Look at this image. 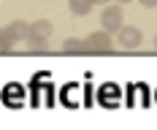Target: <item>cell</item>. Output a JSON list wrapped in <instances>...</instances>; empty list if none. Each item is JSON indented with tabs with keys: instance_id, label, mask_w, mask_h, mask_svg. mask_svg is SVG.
I'll return each instance as SVG.
<instances>
[{
	"instance_id": "cell-11",
	"label": "cell",
	"mask_w": 157,
	"mask_h": 130,
	"mask_svg": "<svg viewBox=\"0 0 157 130\" xmlns=\"http://www.w3.org/2000/svg\"><path fill=\"white\" fill-rule=\"evenodd\" d=\"M117 3H119V6H122V3H130V0H117Z\"/></svg>"
},
{
	"instance_id": "cell-5",
	"label": "cell",
	"mask_w": 157,
	"mask_h": 130,
	"mask_svg": "<svg viewBox=\"0 0 157 130\" xmlns=\"http://www.w3.org/2000/svg\"><path fill=\"white\" fill-rule=\"evenodd\" d=\"M63 52L65 54H87V44H84V38H65Z\"/></svg>"
},
{
	"instance_id": "cell-7",
	"label": "cell",
	"mask_w": 157,
	"mask_h": 130,
	"mask_svg": "<svg viewBox=\"0 0 157 130\" xmlns=\"http://www.w3.org/2000/svg\"><path fill=\"white\" fill-rule=\"evenodd\" d=\"M68 6H71V11L76 16H87L92 11V3H90V0H68Z\"/></svg>"
},
{
	"instance_id": "cell-4",
	"label": "cell",
	"mask_w": 157,
	"mask_h": 130,
	"mask_svg": "<svg viewBox=\"0 0 157 130\" xmlns=\"http://www.w3.org/2000/svg\"><path fill=\"white\" fill-rule=\"evenodd\" d=\"M100 25H103V30H106V32H117L122 25H125L122 8H119V6H106L103 14H100Z\"/></svg>"
},
{
	"instance_id": "cell-6",
	"label": "cell",
	"mask_w": 157,
	"mask_h": 130,
	"mask_svg": "<svg viewBox=\"0 0 157 130\" xmlns=\"http://www.w3.org/2000/svg\"><path fill=\"white\" fill-rule=\"evenodd\" d=\"M16 41H19V38L14 35V30H11V27H6V30H0V52H11Z\"/></svg>"
},
{
	"instance_id": "cell-12",
	"label": "cell",
	"mask_w": 157,
	"mask_h": 130,
	"mask_svg": "<svg viewBox=\"0 0 157 130\" xmlns=\"http://www.w3.org/2000/svg\"><path fill=\"white\" fill-rule=\"evenodd\" d=\"M155 49H157V35H155Z\"/></svg>"
},
{
	"instance_id": "cell-1",
	"label": "cell",
	"mask_w": 157,
	"mask_h": 130,
	"mask_svg": "<svg viewBox=\"0 0 157 130\" xmlns=\"http://www.w3.org/2000/svg\"><path fill=\"white\" fill-rule=\"evenodd\" d=\"M52 32H54V27H52V22L49 19H35L33 25H27V35H25V41H27V49L30 52H46V41L52 38Z\"/></svg>"
},
{
	"instance_id": "cell-10",
	"label": "cell",
	"mask_w": 157,
	"mask_h": 130,
	"mask_svg": "<svg viewBox=\"0 0 157 130\" xmlns=\"http://www.w3.org/2000/svg\"><path fill=\"white\" fill-rule=\"evenodd\" d=\"M90 3H92V6H98V3H106V0H90Z\"/></svg>"
},
{
	"instance_id": "cell-8",
	"label": "cell",
	"mask_w": 157,
	"mask_h": 130,
	"mask_svg": "<svg viewBox=\"0 0 157 130\" xmlns=\"http://www.w3.org/2000/svg\"><path fill=\"white\" fill-rule=\"evenodd\" d=\"M8 27L14 30V35L19 38V41H25V35H27V22H22V19H16V22H11Z\"/></svg>"
},
{
	"instance_id": "cell-3",
	"label": "cell",
	"mask_w": 157,
	"mask_h": 130,
	"mask_svg": "<svg viewBox=\"0 0 157 130\" xmlns=\"http://www.w3.org/2000/svg\"><path fill=\"white\" fill-rule=\"evenodd\" d=\"M117 41H119V46L125 49V52H133V49L141 46L144 32L138 30V27H127V25H122V27L117 30Z\"/></svg>"
},
{
	"instance_id": "cell-9",
	"label": "cell",
	"mask_w": 157,
	"mask_h": 130,
	"mask_svg": "<svg viewBox=\"0 0 157 130\" xmlns=\"http://www.w3.org/2000/svg\"><path fill=\"white\" fill-rule=\"evenodd\" d=\"M141 6H144V8H155L157 0H141Z\"/></svg>"
},
{
	"instance_id": "cell-2",
	"label": "cell",
	"mask_w": 157,
	"mask_h": 130,
	"mask_svg": "<svg viewBox=\"0 0 157 130\" xmlns=\"http://www.w3.org/2000/svg\"><path fill=\"white\" fill-rule=\"evenodd\" d=\"M84 44H87V54H109L114 46V38H111V32L98 30V32H90L84 38Z\"/></svg>"
}]
</instances>
